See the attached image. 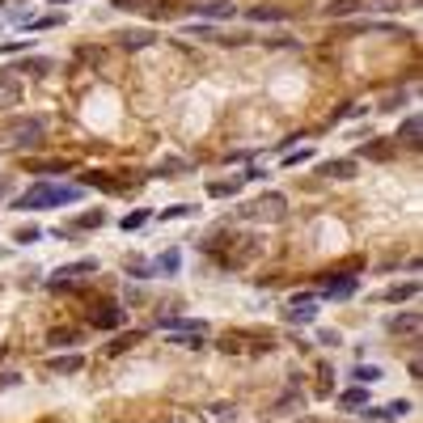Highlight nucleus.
Segmentation results:
<instances>
[{
  "instance_id": "obj_1",
  "label": "nucleus",
  "mask_w": 423,
  "mask_h": 423,
  "mask_svg": "<svg viewBox=\"0 0 423 423\" xmlns=\"http://www.w3.org/2000/svg\"><path fill=\"white\" fill-rule=\"evenodd\" d=\"M81 199V186H72V182H51V178H42V182H34L26 195H17V212H38V207H64V203H77Z\"/></svg>"
},
{
  "instance_id": "obj_2",
  "label": "nucleus",
  "mask_w": 423,
  "mask_h": 423,
  "mask_svg": "<svg viewBox=\"0 0 423 423\" xmlns=\"http://www.w3.org/2000/svg\"><path fill=\"white\" fill-rule=\"evenodd\" d=\"M42 131H47V127H42V119H13L5 136H9V144H13V148H22V152H26V148H38V144H42Z\"/></svg>"
},
{
  "instance_id": "obj_3",
  "label": "nucleus",
  "mask_w": 423,
  "mask_h": 423,
  "mask_svg": "<svg viewBox=\"0 0 423 423\" xmlns=\"http://www.w3.org/2000/svg\"><path fill=\"white\" fill-rule=\"evenodd\" d=\"M127 322V313H123V305H115V301H102L93 313H89V326L93 330H115V326H123Z\"/></svg>"
},
{
  "instance_id": "obj_4",
  "label": "nucleus",
  "mask_w": 423,
  "mask_h": 423,
  "mask_svg": "<svg viewBox=\"0 0 423 423\" xmlns=\"http://www.w3.org/2000/svg\"><path fill=\"white\" fill-rule=\"evenodd\" d=\"M284 207H288V199L271 191V195H262V199H258L254 207H246V216H262V221H280V216H284Z\"/></svg>"
},
{
  "instance_id": "obj_5",
  "label": "nucleus",
  "mask_w": 423,
  "mask_h": 423,
  "mask_svg": "<svg viewBox=\"0 0 423 423\" xmlns=\"http://www.w3.org/2000/svg\"><path fill=\"white\" fill-rule=\"evenodd\" d=\"M93 271H97V258H81V262H68V267H56L51 271V288H60L77 276H93Z\"/></svg>"
},
{
  "instance_id": "obj_6",
  "label": "nucleus",
  "mask_w": 423,
  "mask_h": 423,
  "mask_svg": "<svg viewBox=\"0 0 423 423\" xmlns=\"http://www.w3.org/2000/svg\"><path fill=\"white\" fill-rule=\"evenodd\" d=\"M326 284H322V292L317 296H330V301H347L351 292H356V284L360 280H351V276H322Z\"/></svg>"
},
{
  "instance_id": "obj_7",
  "label": "nucleus",
  "mask_w": 423,
  "mask_h": 423,
  "mask_svg": "<svg viewBox=\"0 0 423 423\" xmlns=\"http://www.w3.org/2000/svg\"><path fill=\"white\" fill-rule=\"evenodd\" d=\"M195 13L207 17V22H229L237 13V5H233V0H212V5H195Z\"/></svg>"
},
{
  "instance_id": "obj_8",
  "label": "nucleus",
  "mask_w": 423,
  "mask_h": 423,
  "mask_svg": "<svg viewBox=\"0 0 423 423\" xmlns=\"http://www.w3.org/2000/svg\"><path fill=\"white\" fill-rule=\"evenodd\" d=\"M246 22H254V26H267V22H288V9L258 5V9H246Z\"/></svg>"
},
{
  "instance_id": "obj_9",
  "label": "nucleus",
  "mask_w": 423,
  "mask_h": 423,
  "mask_svg": "<svg viewBox=\"0 0 423 423\" xmlns=\"http://www.w3.org/2000/svg\"><path fill=\"white\" fill-rule=\"evenodd\" d=\"M115 42H119L123 51H144V47L152 42V30H123Z\"/></svg>"
},
{
  "instance_id": "obj_10",
  "label": "nucleus",
  "mask_w": 423,
  "mask_h": 423,
  "mask_svg": "<svg viewBox=\"0 0 423 423\" xmlns=\"http://www.w3.org/2000/svg\"><path fill=\"white\" fill-rule=\"evenodd\" d=\"M317 174H322V178H356V161H322V166H317Z\"/></svg>"
},
{
  "instance_id": "obj_11",
  "label": "nucleus",
  "mask_w": 423,
  "mask_h": 423,
  "mask_svg": "<svg viewBox=\"0 0 423 423\" xmlns=\"http://www.w3.org/2000/svg\"><path fill=\"white\" fill-rule=\"evenodd\" d=\"M419 330V313H394L390 317V335H415Z\"/></svg>"
},
{
  "instance_id": "obj_12",
  "label": "nucleus",
  "mask_w": 423,
  "mask_h": 423,
  "mask_svg": "<svg viewBox=\"0 0 423 423\" xmlns=\"http://www.w3.org/2000/svg\"><path fill=\"white\" fill-rule=\"evenodd\" d=\"M81 339H85V330H72V326H60V330L47 335L51 347H72V343H81Z\"/></svg>"
},
{
  "instance_id": "obj_13",
  "label": "nucleus",
  "mask_w": 423,
  "mask_h": 423,
  "mask_svg": "<svg viewBox=\"0 0 423 423\" xmlns=\"http://www.w3.org/2000/svg\"><path fill=\"white\" fill-rule=\"evenodd\" d=\"M398 140H402L406 148H419V115H406V119H402V127H398Z\"/></svg>"
},
{
  "instance_id": "obj_14",
  "label": "nucleus",
  "mask_w": 423,
  "mask_h": 423,
  "mask_svg": "<svg viewBox=\"0 0 423 423\" xmlns=\"http://www.w3.org/2000/svg\"><path fill=\"white\" fill-rule=\"evenodd\" d=\"M415 292H419V284H415V280H406V284H394V288H385V292H381V301L398 305V301H410Z\"/></svg>"
},
{
  "instance_id": "obj_15",
  "label": "nucleus",
  "mask_w": 423,
  "mask_h": 423,
  "mask_svg": "<svg viewBox=\"0 0 423 423\" xmlns=\"http://www.w3.org/2000/svg\"><path fill=\"white\" fill-rule=\"evenodd\" d=\"M81 364H85L81 356H51V373H60V377H72Z\"/></svg>"
},
{
  "instance_id": "obj_16",
  "label": "nucleus",
  "mask_w": 423,
  "mask_h": 423,
  "mask_svg": "<svg viewBox=\"0 0 423 423\" xmlns=\"http://www.w3.org/2000/svg\"><path fill=\"white\" fill-rule=\"evenodd\" d=\"M26 170L30 174H68L72 161H64V157H60V161H26Z\"/></svg>"
},
{
  "instance_id": "obj_17",
  "label": "nucleus",
  "mask_w": 423,
  "mask_h": 423,
  "mask_svg": "<svg viewBox=\"0 0 423 423\" xmlns=\"http://www.w3.org/2000/svg\"><path fill=\"white\" fill-rule=\"evenodd\" d=\"M364 9V0H330L326 5V17H351V13H360Z\"/></svg>"
},
{
  "instance_id": "obj_18",
  "label": "nucleus",
  "mask_w": 423,
  "mask_h": 423,
  "mask_svg": "<svg viewBox=\"0 0 423 423\" xmlns=\"http://www.w3.org/2000/svg\"><path fill=\"white\" fill-rule=\"evenodd\" d=\"M237 343H246V335H225V339H221V351H241ZM250 343H258L262 351H271V339H250Z\"/></svg>"
},
{
  "instance_id": "obj_19",
  "label": "nucleus",
  "mask_w": 423,
  "mask_h": 423,
  "mask_svg": "<svg viewBox=\"0 0 423 423\" xmlns=\"http://www.w3.org/2000/svg\"><path fill=\"white\" fill-rule=\"evenodd\" d=\"M140 339H144V330H127V335H119L111 347H106V356H123V351H127L131 343H140Z\"/></svg>"
},
{
  "instance_id": "obj_20",
  "label": "nucleus",
  "mask_w": 423,
  "mask_h": 423,
  "mask_svg": "<svg viewBox=\"0 0 423 423\" xmlns=\"http://www.w3.org/2000/svg\"><path fill=\"white\" fill-rule=\"evenodd\" d=\"M148 221H152V212H127L119 225H123V233H136V229H144Z\"/></svg>"
},
{
  "instance_id": "obj_21",
  "label": "nucleus",
  "mask_w": 423,
  "mask_h": 423,
  "mask_svg": "<svg viewBox=\"0 0 423 423\" xmlns=\"http://www.w3.org/2000/svg\"><path fill=\"white\" fill-rule=\"evenodd\" d=\"M85 186H102V191H111V195H119V191H123L119 182H111V174H93V170L85 174Z\"/></svg>"
},
{
  "instance_id": "obj_22",
  "label": "nucleus",
  "mask_w": 423,
  "mask_h": 423,
  "mask_svg": "<svg viewBox=\"0 0 423 423\" xmlns=\"http://www.w3.org/2000/svg\"><path fill=\"white\" fill-rule=\"evenodd\" d=\"M339 406H347V410H356V406H368V390H347V394L339 398Z\"/></svg>"
},
{
  "instance_id": "obj_23",
  "label": "nucleus",
  "mask_w": 423,
  "mask_h": 423,
  "mask_svg": "<svg viewBox=\"0 0 423 423\" xmlns=\"http://www.w3.org/2000/svg\"><path fill=\"white\" fill-rule=\"evenodd\" d=\"M351 377H356V381H364V385H373V381L381 377V368H377V364H360V368H356Z\"/></svg>"
},
{
  "instance_id": "obj_24",
  "label": "nucleus",
  "mask_w": 423,
  "mask_h": 423,
  "mask_svg": "<svg viewBox=\"0 0 423 423\" xmlns=\"http://www.w3.org/2000/svg\"><path fill=\"white\" fill-rule=\"evenodd\" d=\"M241 182H246V178H229V182H212L207 191H212V195H237V191H241Z\"/></svg>"
},
{
  "instance_id": "obj_25",
  "label": "nucleus",
  "mask_w": 423,
  "mask_h": 423,
  "mask_svg": "<svg viewBox=\"0 0 423 423\" xmlns=\"http://www.w3.org/2000/svg\"><path fill=\"white\" fill-rule=\"evenodd\" d=\"M157 267H161L166 276H174V271L182 267V254H178V250H166V258H161V262H157Z\"/></svg>"
},
{
  "instance_id": "obj_26",
  "label": "nucleus",
  "mask_w": 423,
  "mask_h": 423,
  "mask_svg": "<svg viewBox=\"0 0 423 423\" xmlns=\"http://www.w3.org/2000/svg\"><path fill=\"white\" fill-rule=\"evenodd\" d=\"M191 212H195L191 203H174V207H166V212H161V221H182V216H191Z\"/></svg>"
},
{
  "instance_id": "obj_27",
  "label": "nucleus",
  "mask_w": 423,
  "mask_h": 423,
  "mask_svg": "<svg viewBox=\"0 0 423 423\" xmlns=\"http://www.w3.org/2000/svg\"><path fill=\"white\" fill-rule=\"evenodd\" d=\"M13 237H17V246H30V241H38V237H42V229H34V225H22Z\"/></svg>"
},
{
  "instance_id": "obj_28",
  "label": "nucleus",
  "mask_w": 423,
  "mask_h": 423,
  "mask_svg": "<svg viewBox=\"0 0 423 423\" xmlns=\"http://www.w3.org/2000/svg\"><path fill=\"white\" fill-rule=\"evenodd\" d=\"M186 170H191L186 161H161V166H157L152 174H157V178H161V174H186Z\"/></svg>"
},
{
  "instance_id": "obj_29",
  "label": "nucleus",
  "mask_w": 423,
  "mask_h": 423,
  "mask_svg": "<svg viewBox=\"0 0 423 423\" xmlns=\"http://www.w3.org/2000/svg\"><path fill=\"white\" fill-rule=\"evenodd\" d=\"M26 72L42 77V72H51V60H26V64H22V77H26Z\"/></svg>"
},
{
  "instance_id": "obj_30",
  "label": "nucleus",
  "mask_w": 423,
  "mask_h": 423,
  "mask_svg": "<svg viewBox=\"0 0 423 423\" xmlns=\"http://www.w3.org/2000/svg\"><path fill=\"white\" fill-rule=\"evenodd\" d=\"M170 343H174V347H203V339H199L195 330H191V335H170Z\"/></svg>"
},
{
  "instance_id": "obj_31",
  "label": "nucleus",
  "mask_w": 423,
  "mask_h": 423,
  "mask_svg": "<svg viewBox=\"0 0 423 423\" xmlns=\"http://www.w3.org/2000/svg\"><path fill=\"white\" fill-rule=\"evenodd\" d=\"M301 161H313V148H301V152H288L284 166H301Z\"/></svg>"
},
{
  "instance_id": "obj_32",
  "label": "nucleus",
  "mask_w": 423,
  "mask_h": 423,
  "mask_svg": "<svg viewBox=\"0 0 423 423\" xmlns=\"http://www.w3.org/2000/svg\"><path fill=\"white\" fill-rule=\"evenodd\" d=\"M56 22H64V13H51V17H38V22H30V30H51Z\"/></svg>"
},
{
  "instance_id": "obj_33",
  "label": "nucleus",
  "mask_w": 423,
  "mask_h": 423,
  "mask_svg": "<svg viewBox=\"0 0 423 423\" xmlns=\"http://www.w3.org/2000/svg\"><path fill=\"white\" fill-rule=\"evenodd\" d=\"M364 152H368V157H377V161H385V157H390V148H385V140H377V144H368Z\"/></svg>"
},
{
  "instance_id": "obj_34",
  "label": "nucleus",
  "mask_w": 423,
  "mask_h": 423,
  "mask_svg": "<svg viewBox=\"0 0 423 423\" xmlns=\"http://www.w3.org/2000/svg\"><path fill=\"white\" fill-rule=\"evenodd\" d=\"M317 339H322L326 347H339V330H317Z\"/></svg>"
},
{
  "instance_id": "obj_35",
  "label": "nucleus",
  "mask_w": 423,
  "mask_h": 423,
  "mask_svg": "<svg viewBox=\"0 0 423 423\" xmlns=\"http://www.w3.org/2000/svg\"><path fill=\"white\" fill-rule=\"evenodd\" d=\"M26 47H30V42L22 38V42H5V47H0V51H5V56H17V51H26Z\"/></svg>"
},
{
  "instance_id": "obj_36",
  "label": "nucleus",
  "mask_w": 423,
  "mask_h": 423,
  "mask_svg": "<svg viewBox=\"0 0 423 423\" xmlns=\"http://www.w3.org/2000/svg\"><path fill=\"white\" fill-rule=\"evenodd\" d=\"M102 221H106V216H102V212H93V216H81V225H85V229H97Z\"/></svg>"
},
{
  "instance_id": "obj_37",
  "label": "nucleus",
  "mask_w": 423,
  "mask_h": 423,
  "mask_svg": "<svg viewBox=\"0 0 423 423\" xmlns=\"http://www.w3.org/2000/svg\"><path fill=\"white\" fill-rule=\"evenodd\" d=\"M123 5L127 9H148V0H115V9H123Z\"/></svg>"
},
{
  "instance_id": "obj_38",
  "label": "nucleus",
  "mask_w": 423,
  "mask_h": 423,
  "mask_svg": "<svg viewBox=\"0 0 423 423\" xmlns=\"http://www.w3.org/2000/svg\"><path fill=\"white\" fill-rule=\"evenodd\" d=\"M5 385H17V377H13V373H5V377H0V390H5Z\"/></svg>"
},
{
  "instance_id": "obj_39",
  "label": "nucleus",
  "mask_w": 423,
  "mask_h": 423,
  "mask_svg": "<svg viewBox=\"0 0 423 423\" xmlns=\"http://www.w3.org/2000/svg\"><path fill=\"white\" fill-rule=\"evenodd\" d=\"M51 5H56V9H60V5H72V0H51Z\"/></svg>"
},
{
  "instance_id": "obj_40",
  "label": "nucleus",
  "mask_w": 423,
  "mask_h": 423,
  "mask_svg": "<svg viewBox=\"0 0 423 423\" xmlns=\"http://www.w3.org/2000/svg\"><path fill=\"white\" fill-rule=\"evenodd\" d=\"M5 191H9V182H5V178H0V195H5Z\"/></svg>"
},
{
  "instance_id": "obj_41",
  "label": "nucleus",
  "mask_w": 423,
  "mask_h": 423,
  "mask_svg": "<svg viewBox=\"0 0 423 423\" xmlns=\"http://www.w3.org/2000/svg\"><path fill=\"white\" fill-rule=\"evenodd\" d=\"M0 5H13V0H0Z\"/></svg>"
},
{
  "instance_id": "obj_42",
  "label": "nucleus",
  "mask_w": 423,
  "mask_h": 423,
  "mask_svg": "<svg viewBox=\"0 0 423 423\" xmlns=\"http://www.w3.org/2000/svg\"><path fill=\"white\" fill-rule=\"evenodd\" d=\"M305 423H317V419H305Z\"/></svg>"
}]
</instances>
